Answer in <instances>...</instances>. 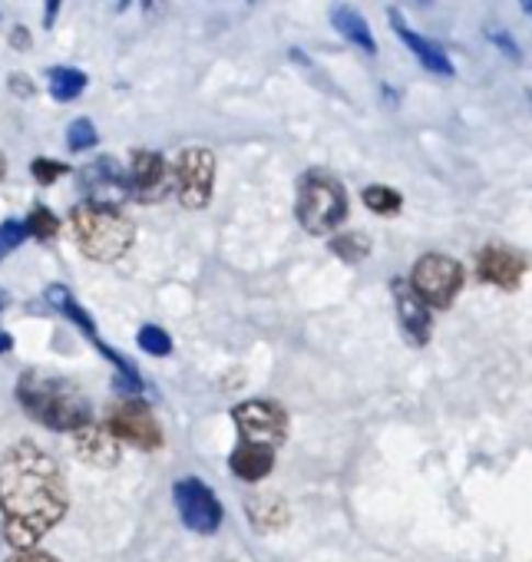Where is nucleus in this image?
<instances>
[{
    "label": "nucleus",
    "mask_w": 532,
    "mask_h": 562,
    "mask_svg": "<svg viewBox=\"0 0 532 562\" xmlns=\"http://www.w3.org/2000/svg\"><path fill=\"white\" fill-rule=\"evenodd\" d=\"M67 503V480L44 447L18 440L4 450L0 513H4V536L14 549H34L64 519Z\"/></svg>",
    "instance_id": "nucleus-1"
},
{
    "label": "nucleus",
    "mask_w": 532,
    "mask_h": 562,
    "mask_svg": "<svg viewBox=\"0 0 532 562\" xmlns=\"http://www.w3.org/2000/svg\"><path fill=\"white\" fill-rule=\"evenodd\" d=\"M18 401L27 417H34L37 424H44L50 430L77 434L80 427L93 424V407H90L87 394L60 374H44V371L21 374Z\"/></svg>",
    "instance_id": "nucleus-2"
},
{
    "label": "nucleus",
    "mask_w": 532,
    "mask_h": 562,
    "mask_svg": "<svg viewBox=\"0 0 532 562\" xmlns=\"http://www.w3.org/2000/svg\"><path fill=\"white\" fill-rule=\"evenodd\" d=\"M70 225H73L80 251L93 261H106V265L120 261L136 241V228L120 212V205H103V202L83 199L70 212Z\"/></svg>",
    "instance_id": "nucleus-3"
},
{
    "label": "nucleus",
    "mask_w": 532,
    "mask_h": 562,
    "mask_svg": "<svg viewBox=\"0 0 532 562\" xmlns=\"http://www.w3.org/2000/svg\"><path fill=\"white\" fill-rule=\"evenodd\" d=\"M351 212L348 192L338 176L325 169H312L298 182V199H295V215L308 235H331L335 228L344 225Z\"/></svg>",
    "instance_id": "nucleus-4"
},
{
    "label": "nucleus",
    "mask_w": 532,
    "mask_h": 562,
    "mask_svg": "<svg viewBox=\"0 0 532 562\" xmlns=\"http://www.w3.org/2000/svg\"><path fill=\"white\" fill-rule=\"evenodd\" d=\"M410 285L430 308H450L463 292V265L443 251L420 255L410 274Z\"/></svg>",
    "instance_id": "nucleus-5"
},
{
    "label": "nucleus",
    "mask_w": 532,
    "mask_h": 562,
    "mask_svg": "<svg viewBox=\"0 0 532 562\" xmlns=\"http://www.w3.org/2000/svg\"><path fill=\"white\" fill-rule=\"evenodd\" d=\"M106 430L120 443H133L139 450H159L162 447V427H159L156 414L149 411V404L136 394H126L123 401H116L110 407Z\"/></svg>",
    "instance_id": "nucleus-6"
},
{
    "label": "nucleus",
    "mask_w": 532,
    "mask_h": 562,
    "mask_svg": "<svg viewBox=\"0 0 532 562\" xmlns=\"http://www.w3.org/2000/svg\"><path fill=\"white\" fill-rule=\"evenodd\" d=\"M215 189V156L205 146L182 149L172 169V192L182 209H205Z\"/></svg>",
    "instance_id": "nucleus-7"
},
{
    "label": "nucleus",
    "mask_w": 532,
    "mask_h": 562,
    "mask_svg": "<svg viewBox=\"0 0 532 562\" xmlns=\"http://www.w3.org/2000/svg\"><path fill=\"white\" fill-rule=\"evenodd\" d=\"M172 499H176V509H179V519L185 522V529H192L199 536H212L222 526V503L199 476L179 480L172 486Z\"/></svg>",
    "instance_id": "nucleus-8"
},
{
    "label": "nucleus",
    "mask_w": 532,
    "mask_h": 562,
    "mask_svg": "<svg viewBox=\"0 0 532 562\" xmlns=\"http://www.w3.org/2000/svg\"><path fill=\"white\" fill-rule=\"evenodd\" d=\"M231 420L238 427V437L248 443L279 447L288 434V417L272 401H245L231 411Z\"/></svg>",
    "instance_id": "nucleus-9"
},
{
    "label": "nucleus",
    "mask_w": 532,
    "mask_h": 562,
    "mask_svg": "<svg viewBox=\"0 0 532 562\" xmlns=\"http://www.w3.org/2000/svg\"><path fill=\"white\" fill-rule=\"evenodd\" d=\"M80 192L90 202H103V205H123L129 199V169L120 166V159L113 156H100L93 162H87L80 172Z\"/></svg>",
    "instance_id": "nucleus-10"
},
{
    "label": "nucleus",
    "mask_w": 532,
    "mask_h": 562,
    "mask_svg": "<svg viewBox=\"0 0 532 562\" xmlns=\"http://www.w3.org/2000/svg\"><path fill=\"white\" fill-rule=\"evenodd\" d=\"M172 192V169L166 162L162 153L152 149H139L133 153V166H129V199L143 202V205H156Z\"/></svg>",
    "instance_id": "nucleus-11"
},
{
    "label": "nucleus",
    "mask_w": 532,
    "mask_h": 562,
    "mask_svg": "<svg viewBox=\"0 0 532 562\" xmlns=\"http://www.w3.org/2000/svg\"><path fill=\"white\" fill-rule=\"evenodd\" d=\"M390 295H394V312H397V325L404 331V338L414 348H427L430 335H433V318H430V305L417 295V289L404 278L390 281Z\"/></svg>",
    "instance_id": "nucleus-12"
},
{
    "label": "nucleus",
    "mask_w": 532,
    "mask_h": 562,
    "mask_svg": "<svg viewBox=\"0 0 532 562\" xmlns=\"http://www.w3.org/2000/svg\"><path fill=\"white\" fill-rule=\"evenodd\" d=\"M387 21H390V31L397 34V41L417 57V64L427 70V74H433V77H456V67H453V60H450V54L437 44V41H430V37H423L420 31H414L410 24H407V18L394 8V11H387Z\"/></svg>",
    "instance_id": "nucleus-13"
},
{
    "label": "nucleus",
    "mask_w": 532,
    "mask_h": 562,
    "mask_svg": "<svg viewBox=\"0 0 532 562\" xmlns=\"http://www.w3.org/2000/svg\"><path fill=\"white\" fill-rule=\"evenodd\" d=\"M476 274L486 285H496V289H516L522 274H525V258L506 245H486L479 255H476Z\"/></svg>",
    "instance_id": "nucleus-14"
},
{
    "label": "nucleus",
    "mask_w": 532,
    "mask_h": 562,
    "mask_svg": "<svg viewBox=\"0 0 532 562\" xmlns=\"http://www.w3.org/2000/svg\"><path fill=\"white\" fill-rule=\"evenodd\" d=\"M228 467H231V473H235L238 480H245V483H258V480L269 476V473H272V467H275V447H264V443H248V440H241V443L231 450Z\"/></svg>",
    "instance_id": "nucleus-15"
},
{
    "label": "nucleus",
    "mask_w": 532,
    "mask_h": 562,
    "mask_svg": "<svg viewBox=\"0 0 532 562\" xmlns=\"http://www.w3.org/2000/svg\"><path fill=\"white\" fill-rule=\"evenodd\" d=\"M331 24H335V31H338L351 47H358L361 54H367V57H374V54H377L374 31H371L367 18H364L358 8H351V4H338V8H331Z\"/></svg>",
    "instance_id": "nucleus-16"
},
{
    "label": "nucleus",
    "mask_w": 532,
    "mask_h": 562,
    "mask_svg": "<svg viewBox=\"0 0 532 562\" xmlns=\"http://www.w3.org/2000/svg\"><path fill=\"white\" fill-rule=\"evenodd\" d=\"M77 453L97 467H113L120 460V440L106 430V427H80L77 430Z\"/></svg>",
    "instance_id": "nucleus-17"
},
{
    "label": "nucleus",
    "mask_w": 532,
    "mask_h": 562,
    "mask_svg": "<svg viewBox=\"0 0 532 562\" xmlns=\"http://www.w3.org/2000/svg\"><path fill=\"white\" fill-rule=\"evenodd\" d=\"M47 80H50V97L57 103H73L90 87V77L83 70H77V67H50Z\"/></svg>",
    "instance_id": "nucleus-18"
},
{
    "label": "nucleus",
    "mask_w": 532,
    "mask_h": 562,
    "mask_svg": "<svg viewBox=\"0 0 532 562\" xmlns=\"http://www.w3.org/2000/svg\"><path fill=\"white\" fill-rule=\"evenodd\" d=\"M361 199H364V205H367L374 215H384V218H390V215H397V212L404 209V195H400L397 189H390V186H381V182L367 186V189L361 192Z\"/></svg>",
    "instance_id": "nucleus-19"
},
{
    "label": "nucleus",
    "mask_w": 532,
    "mask_h": 562,
    "mask_svg": "<svg viewBox=\"0 0 532 562\" xmlns=\"http://www.w3.org/2000/svg\"><path fill=\"white\" fill-rule=\"evenodd\" d=\"M328 245H331V251H335L341 261H348V265H361V261L371 255V241H367L364 232H341V235H335Z\"/></svg>",
    "instance_id": "nucleus-20"
},
{
    "label": "nucleus",
    "mask_w": 532,
    "mask_h": 562,
    "mask_svg": "<svg viewBox=\"0 0 532 562\" xmlns=\"http://www.w3.org/2000/svg\"><path fill=\"white\" fill-rule=\"evenodd\" d=\"M97 143H100V133H97V126H93V120H87V116H77L70 126H67V149L70 153H90V149H97Z\"/></svg>",
    "instance_id": "nucleus-21"
},
{
    "label": "nucleus",
    "mask_w": 532,
    "mask_h": 562,
    "mask_svg": "<svg viewBox=\"0 0 532 562\" xmlns=\"http://www.w3.org/2000/svg\"><path fill=\"white\" fill-rule=\"evenodd\" d=\"M24 225H27V235L37 238V241H50L60 232V222H57V215L47 205H34L27 212V222Z\"/></svg>",
    "instance_id": "nucleus-22"
},
{
    "label": "nucleus",
    "mask_w": 532,
    "mask_h": 562,
    "mask_svg": "<svg viewBox=\"0 0 532 562\" xmlns=\"http://www.w3.org/2000/svg\"><path fill=\"white\" fill-rule=\"evenodd\" d=\"M136 341H139V348H143L146 355H152V358H169V355H172V338H169V331H162L159 325H143L139 335H136Z\"/></svg>",
    "instance_id": "nucleus-23"
},
{
    "label": "nucleus",
    "mask_w": 532,
    "mask_h": 562,
    "mask_svg": "<svg viewBox=\"0 0 532 562\" xmlns=\"http://www.w3.org/2000/svg\"><path fill=\"white\" fill-rule=\"evenodd\" d=\"M27 241V225L18 218L0 222V258H8L11 251H18Z\"/></svg>",
    "instance_id": "nucleus-24"
},
{
    "label": "nucleus",
    "mask_w": 532,
    "mask_h": 562,
    "mask_svg": "<svg viewBox=\"0 0 532 562\" xmlns=\"http://www.w3.org/2000/svg\"><path fill=\"white\" fill-rule=\"evenodd\" d=\"M31 172H34V179H37L41 186H50V182H57L60 176H70V166H67V162H57V159H47V156H37V159L31 162Z\"/></svg>",
    "instance_id": "nucleus-25"
},
{
    "label": "nucleus",
    "mask_w": 532,
    "mask_h": 562,
    "mask_svg": "<svg viewBox=\"0 0 532 562\" xmlns=\"http://www.w3.org/2000/svg\"><path fill=\"white\" fill-rule=\"evenodd\" d=\"M486 41H489L496 50H502V54H506L512 64H519V60H522V50H519V44H516L509 34H502L499 27H489V31H486Z\"/></svg>",
    "instance_id": "nucleus-26"
},
{
    "label": "nucleus",
    "mask_w": 532,
    "mask_h": 562,
    "mask_svg": "<svg viewBox=\"0 0 532 562\" xmlns=\"http://www.w3.org/2000/svg\"><path fill=\"white\" fill-rule=\"evenodd\" d=\"M60 8H64V0H44V27L54 31L57 18H60Z\"/></svg>",
    "instance_id": "nucleus-27"
},
{
    "label": "nucleus",
    "mask_w": 532,
    "mask_h": 562,
    "mask_svg": "<svg viewBox=\"0 0 532 562\" xmlns=\"http://www.w3.org/2000/svg\"><path fill=\"white\" fill-rule=\"evenodd\" d=\"M11 90H14L18 97H24V100H27V97H34V83H31L24 74H14V77H11Z\"/></svg>",
    "instance_id": "nucleus-28"
},
{
    "label": "nucleus",
    "mask_w": 532,
    "mask_h": 562,
    "mask_svg": "<svg viewBox=\"0 0 532 562\" xmlns=\"http://www.w3.org/2000/svg\"><path fill=\"white\" fill-rule=\"evenodd\" d=\"M11 562H57V559L47 555V552H37V549H21Z\"/></svg>",
    "instance_id": "nucleus-29"
},
{
    "label": "nucleus",
    "mask_w": 532,
    "mask_h": 562,
    "mask_svg": "<svg viewBox=\"0 0 532 562\" xmlns=\"http://www.w3.org/2000/svg\"><path fill=\"white\" fill-rule=\"evenodd\" d=\"M11 44H14L18 50H27V47H31V31L18 24V27L11 31Z\"/></svg>",
    "instance_id": "nucleus-30"
},
{
    "label": "nucleus",
    "mask_w": 532,
    "mask_h": 562,
    "mask_svg": "<svg viewBox=\"0 0 532 562\" xmlns=\"http://www.w3.org/2000/svg\"><path fill=\"white\" fill-rule=\"evenodd\" d=\"M139 4H143L146 14H159V11L166 8V0H139Z\"/></svg>",
    "instance_id": "nucleus-31"
},
{
    "label": "nucleus",
    "mask_w": 532,
    "mask_h": 562,
    "mask_svg": "<svg viewBox=\"0 0 532 562\" xmlns=\"http://www.w3.org/2000/svg\"><path fill=\"white\" fill-rule=\"evenodd\" d=\"M11 348H14V338L8 331H0V355H8Z\"/></svg>",
    "instance_id": "nucleus-32"
},
{
    "label": "nucleus",
    "mask_w": 532,
    "mask_h": 562,
    "mask_svg": "<svg viewBox=\"0 0 532 562\" xmlns=\"http://www.w3.org/2000/svg\"><path fill=\"white\" fill-rule=\"evenodd\" d=\"M8 305H11V295H8L4 289H0V312H4Z\"/></svg>",
    "instance_id": "nucleus-33"
},
{
    "label": "nucleus",
    "mask_w": 532,
    "mask_h": 562,
    "mask_svg": "<svg viewBox=\"0 0 532 562\" xmlns=\"http://www.w3.org/2000/svg\"><path fill=\"white\" fill-rule=\"evenodd\" d=\"M519 4H522V14L532 18V0H519Z\"/></svg>",
    "instance_id": "nucleus-34"
},
{
    "label": "nucleus",
    "mask_w": 532,
    "mask_h": 562,
    "mask_svg": "<svg viewBox=\"0 0 532 562\" xmlns=\"http://www.w3.org/2000/svg\"><path fill=\"white\" fill-rule=\"evenodd\" d=\"M0 172H4V156H0Z\"/></svg>",
    "instance_id": "nucleus-35"
},
{
    "label": "nucleus",
    "mask_w": 532,
    "mask_h": 562,
    "mask_svg": "<svg viewBox=\"0 0 532 562\" xmlns=\"http://www.w3.org/2000/svg\"><path fill=\"white\" fill-rule=\"evenodd\" d=\"M525 97H529V106H532V90H529V93H525Z\"/></svg>",
    "instance_id": "nucleus-36"
},
{
    "label": "nucleus",
    "mask_w": 532,
    "mask_h": 562,
    "mask_svg": "<svg viewBox=\"0 0 532 562\" xmlns=\"http://www.w3.org/2000/svg\"><path fill=\"white\" fill-rule=\"evenodd\" d=\"M248 4H254V0H248Z\"/></svg>",
    "instance_id": "nucleus-37"
}]
</instances>
